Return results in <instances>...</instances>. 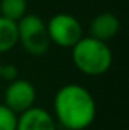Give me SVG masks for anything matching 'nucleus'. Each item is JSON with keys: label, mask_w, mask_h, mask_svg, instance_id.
Here are the masks:
<instances>
[{"label": "nucleus", "mask_w": 129, "mask_h": 130, "mask_svg": "<svg viewBox=\"0 0 129 130\" xmlns=\"http://www.w3.org/2000/svg\"><path fill=\"white\" fill-rule=\"evenodd\" d=\"M96 100L79 83H67L53 98V118L64 130H85L96 120Z\"/></svg>", "instance_id": "1"}, {"label": "nucleus", "mask_w": 129, "mask_h": 130, "mask_svg": "<svg viewBox=\"0 0 129 130\" xmlns=\"http://www.w3.org/2000/svg\"><path fill=\"white\" fill-rule=\"evenodd\" d=\"M71 59L82 74L97 77L111 68L112 52L105 41L93 36H82L71 47Z\"/></svg>", "instance_id": "2"}, {"label": "nucleus", "mask_w": 129, "mask_h": 130, "mask_svg": "<svg viewBox=\"0 0 129 130\" xmlns=\"http://www.w3.org/2000/svg\"><path fill=\"white\" fill-rule=\"evenodd\" d=\"M18 42L23 48L33 56H41L47 53L50 47V39L44 20L35 14H26L20 21H17Z\"/></svg>", "instance_id": "3"}, {"label": "nucleus", "mask_w": 129, "mask_h": 130, "mask_svg": "<svg viewBox=\"0 0 129 130\" xmlns=\"http://www.w3.org/2000/svg\"><path fill=\"white\" fill-rule=\"evenodd\" d=\"M46 26H47L50 42L59 47H64V48H71L84 36L79 20L65 12L53 15L46 23Z\"/></svg>", "instance_id": "4"}, {"label": "nucleus", "mask_w": 129, "mask_h": 130, "mask_svg": "<svg viewBox=\"0 0 129 130\" xmlns=\"http://www.w3.org/2000/svg\"><path fill=\"white\" fill-rule=\"evenodd\" d=\"M35 100H36V89L26 79H17L11 82L3 94V104L17 115L35 106Z\"/></svg>", "instance_id": "5"}, {"label": "nucleus", "mask_w": 129, "mask_h": 130, "mask_svg": "<svg viewBox=\"0 0 129 130\" xmlns=\"http://www.w3.org/2000/svg\"><path fill=\"white\" fill-rule=\"evenodd\" d=\"M15 130H56V121L49 110L32 106L17 117Z\"/></svg>", "instance_id": "6"}, {"label": "nucleus", "mask_w": 129, "mask_h": 130, "mask_svg": "<svg viewBox=\"0 0 129 130\" xmlns=\"http://www.w3.org/2000/svg\"><path fill=\"white\" fill-rule=\"evenodd\" d=\"M88 30H90L88 36H93L96 39L106 42L108 39L114 38L117 35V32L120 30V21L114 14L102 12L91 20Z\"/></svg>", "instance_id": "7"}, {"label": "nucleus", "mask_w": 129, "mask_h": 130, "mask_svg": "<svg viewBox=\"0 0 129 130\" xmlns=\"http://www.w3.org/2000/svg\"><path fill=\"white\" fill-rule=\"evenodd\" d=\"M18 44L17 23L0 15V53L11 52Z\"/></svg>", "instance_id": "8"}, {"label": "nucleus", "mask_w": 129, "mask_h": 130, "mask_svg": "<svg viewBox=\"0 0 129 130\" xmlns=\"http://www.w3.org/2000/svg\"><path fill=\"white\" fill-rule=\"evenodd\" d=\"M28 14V2L26 0H2L0 2V15L11 20L20 21Z\"/></svg>", "instance_id": "9"}, {"label": "nucleus", "mask_w": 129, "mask_h": 130, "mask_svg": "<svg viewBox=\"0 0 129 130\" xmlns=\"http://www.w3.org/2000/svg\"><path fill=\"white\" fill-rule=\"evenodd\" d=\"M17 117V113H14L3 103H0V130H15Z\"/></svg>", "instance_id": "10"}, {"label": "nucleus", "mask_w": 129, "mask_h": 130, "mask_svg": "<svg viewBox=\"0 0 129 130\" xmlns=\"http://www.w3.org/2000/svg\"><path fill=\"white\" fill-rule=\"evenodd\" d=\"M0 79L6 80V82H14L18 79V68L14 64H6L2 65V70H0Z\"/></svg>", "instance_id": "11"}, {"label": "nucleus", "mask_w": 129, "mask_h": 130, "mask_svg": "<svg viewBox=\"0 0 129 130\" xmlns=\"http://www.w3.org/2000/svg\"><path fill=\"white\" fill-rule=\"evenodd\" d=\"M0 70H2V62H0Z\"/></svg>", "instance_id": "12"}, {"label": "nucleus", "mask_w": 129, "mask_h": 130, "mask_svg": "<svg viewBox=\"0 0 129 130\" xmlns=\"http://www.w3.org/2000/svg\"><path fill=\"white\" fill-rule=\"evenodd\" d=\"M62 130H64V129H62Z\"/></svg>", "instance_id": "13"}]
</instances>
